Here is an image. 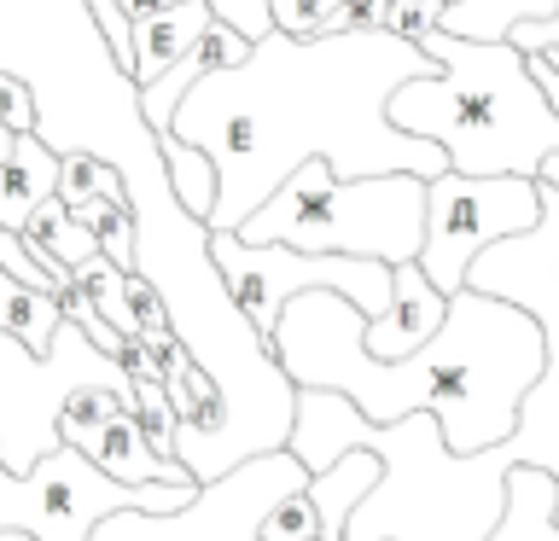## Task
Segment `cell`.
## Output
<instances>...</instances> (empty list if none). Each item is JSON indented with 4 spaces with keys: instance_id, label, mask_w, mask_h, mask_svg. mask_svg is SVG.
I'll return each instance as SVG.
<instances>
[{
    "instance_id": "cell-4",
    "label": "cell",
    "mask_w": 559,
    "mask_h": 541,
    "mask_svg": "<svg viewBox=\"0 0 559 541\" xmlns=\"http://www.w3.org/2000/svg\"><path fill=\"white\" fill-rule=\"evenodd\" d=\"M414 47L437 76H414L384 99L391 129L431 140L454 175H519L536 181L542 157L559 152V117L531 76V59L507 41L419 29Z\"/></svg>"
},
{
    "instance_id": "cell-2",
    "label": "cell",
    "mask_w": 559,
    "mask_h": 541,
    "mask_svg": "<svg viewBox=\"0 0 559 541\" xmlns=\"http://www.w3.org/2000/svg\"><path fill=\"white\" fill-rule=\"evenodd\" d=\"M361 314L332 291H304L274 321V361L292 390H332L367 425L431 413L454 454H478L513 436L519 396L542 373V332L524 309L484 291H454L443 326L414 356L373 361Z\"/></svg>"
},
{
    "instance_id": "cell-1",
    "label": "cell",
    "mask_w": 559,
    "mask_h": 541,
    "mask_svg": "<svg viewBox=\"0 0 559 541\" xmlns=\"http://www.w3.org/2000/svg\"><path fill=\"white\" fill-rule=\"evenodd\" d=\"M414 76H437V64L414 41L373 24L321 41L269 29L234 70H210L169 117V140L199 146L216 169V204L204 227L239 233L251 209H262V199L309 157H321L338 181H437L449 157L384 117V99Z\"/></svg>"
},
{
    "instance_id": "cell-3",
    "label": "cell",
    "mask_w": 559,
    "mask_h": 541,
    "mask_svg": "<svg viewBox=\"0 0 559 541\" xmlns=\"http://www.w3.org/2000/svg\"><path fill=\"white\" fill-rule=\"evenodd\" d=\"M367 448L379 478L344 513L338 541H484L507 506V443L454 454L431 413H408L396 425H367L344 396L297 390L286 454L309 471H326L338 454Z\"/></svg>"
},
{
    "instance_id": "cell-10",
    "label": "cell",
    "mask_w": 559,
    "mask_h": 541,
    "mask_svg": "<svg viewBox=\"0 0 559 541\" xmlns=\"http://www.w3.org/2000/svg\"><path fill=\"white\" fill-rule=\"evenodd\" d=\"M309 489V471L292 460L286 448L239 460L234 471L199 483L187 506L175 513H111L94 524L87 541H269V524L292 495Z\"/></svg>"
},
{
    "instance_id": "cell-19",
    "label": "cell",
    "mask_w": 559,
    "mask_h": 541,
    "mask_svg": "<svg viewBox=\"0 0 559 541\" xmlns=\"http://www.w3.org/2000/svg\"><path fill=\"white\" fill-rule=\"evenodd\" d=\"M157 140V157H164V175H169V192L181 199L187 216H210V204H216V169H210V157L199 146H187V140H169V134H152Z\"/></svg>"
},
{
    "instance_id": "cell-17",
    "label": "cell",
    "mask_w": 559,
    "mask_h": 541,
    "mask_svg": "<svg viewBox=\"0 0 559 541\" xmlns=\"http://www.w3.org/2000/svg\"><path fill=\"white\" fill-rule=\"evenodd\" d=\"M59 297L41 291V286H24L0 268V338L24 344L29 356H47L52 349V332H59Z\"/></svg>"
},
{
    "instance_id": "cell-18",
    "label": "cell",
    "mask_w": 559,
    "mask_h": 541,
    "mask_svg": "<svg viewBox=\"0 0 559 541\" xmlns=\"http://www.w3.org/2000/svg\"><path fill=\"white\" fill-rule=\"evenodd\" d=\"M554 0H449L437 29L466 35V41H507V29L524 17H548Z\"/></svg>"
},
{
    "instance_id": "cell-24",
    "label": "cell",
    "mask_w": 559,
    "mask_h": 541,
    "mask_svg": "<svg viewBox=\"0 0 559 541\" xmlns=\"http://www.w3.org/2000/svg\"><path fill=\"white\" fill-rule=\"evenodd\" d=\"M536 181H542V187H559V152H554V157H542Z\"/></svg>"
},
{
    "instance_id": "cell-20",
    "label": "cell",
    "mask_w": 559,
    "mask_h": 541,
    "mask_svg": "<svg viewBox=\"0 0 559 541\" xmlns=\"http://www.w3.org/2000/svg\"><path fill=\"white\" fill-rule=\"evenodd\" d=\"M269 17L292 41H321V35L356 29V0H269Z\"/></svg>"
},
{
    "instance_id": "cell-26",
    "label": "cell",
    "mask_w": 559,
    "mask_h": 541,
    "mask_svg": "<svg viewBox=\"0 0 559 541\" xmlns=\"http://www.w3.org/2000/svg\"><path fill=\"white\" fill-rule=\"evenodd\" d=\"M542 59H548V52H542ZM548 64H554V70H559V59H548Z\"/></svg>"
},
{
    "instance_id": "cell-8",
    "label": "cell",
    "mask_w": 559,
    "mask_h": 541,
    "mask_svg": "<svg viewBox=\"0 0 559 541\" xmlns=\"http://www.w3.org/2000/svg\"><path fill=\"white\" fill-rule=\"evenodd\" d=\"M199 483H111L70 443L47 448L24 478L0 471V530H24L29 541H87L111 513H175Z\"/></svg>"
},
{
    "instance_id": "cell-22",
    "label": "cell",
    "mask_w": 559,
    "mask_h": 541,
    "mask_svg": "<svg viewBox=\"0 0 559 541\" xmlns=\"http://www.w3.org/2000/svg\"><path fill=\"white\" fill-rule=\"evenodd\" d=\"M87 12H94V29H99V41L111 47V59L122 64V52H129V24H122L117 0H87Z\"/></svg>"
},
{
    "instance_id": "cell-11",
    "label": "cell",
    "mask_w": 559,
    "mask_h": 541,
    "mask_svg": "<svg viewBox=\"0 0 559 541\" xmlns=\"http://www.w3.org/2000/svg\"><path fill=\"white\" fill-rule=\"evenodd\" d=\"M542 216L536 181L519 175H454L443 169L426 181V233H419L414 268L426 274L437 297H454L466 286L472 256L489 251L496 239L531 233Z\"/></svg>"
},
{
    "instance_id": "cell-15",
    "label": "cell",
    "mask_w": 559,
    "mask_h": 541,
    "mask_svg": "<svg viewBox=\"0 0 559 541\" xmlns=\"http://www.w3.org/2000/svg\"><path fill=\"white\" fill-rule=\"evenodd\" d=\"M210 24H216V17H210L204 0H187V7H169V12H152V17H129V52H122L117 70L134 87H146L152 76H164Z\"/></svg>"
},
{
    "instance_id": "cell-25",
    "label": "cell",
    "mask_w": 559,
    "mask_h": 541,
    "mask_svg": "<svg viewBox=\"0 0 559 541\" xmlns=\"http://www.w3.org/2000/svg\"><path fill=\"white\" fill-rule=\"evenodd\" d=\"M0 541H29L24 530H0Z\"/></svg>"
},
{
    "instance_id": "cell-12",
    "label": "cell",
    "mask_w": 559,
    "mask_h": 541,
    "mask_svg": "<svg viewBox=\"0 0 559 541\" xmlns=\"http://www.w3.org/2000/svg\"><path fill=\"white\" fill-rule=\"evenodd\" d=\"M134 396H117V390H70L64 408H59V443H70L94 471H105L111 483H192L181 460H164L152 454L146 431L134 425L129 413Z\"/></svg>"
},
{
    "instance_id": "cell-16",
    "label": "cell",
    "mask_w": 559,
    "mask_h": 541,
    "mask_svg": "<svg viewBox=\"0 0 559 541\" xmlns=\"http://www.w3.org/2000/svg\"><path fill=\"white\" fill-rule=\"evenodd\" d=\"M484 541H559V489L548 471L536 466L507 471V506Z\"/></svg>"
},
{
    "instance_id": "cell-21",
    "label": "cell",
    "mask_w": 559,
    "mask_h": 541,
    "mask_svg": "<svg viewBox=\"0 0 559 541\" xmlns=\"http://www.w3.org/2000/svg\"><path fill=\"white\" fill-rule=\"evenodd\" d=\"M0 122L12 134H41V105L17 76H0Z\"/></svg>"
},
{
    "instance_id": "cell-14",
    "label": "cell",
    "mask_w": 559,
    "mask_h": 541,
    "mask_svg": "<svg viewBox=\"0 0 559 541\" xmlns=\"http://www.w3.org/2000/svg\"><path fill=\"white\" fill-rule=\"evenodd\" d=\"M245 52H251V41L245 35H234L227 24H210L199 41H192L181 59H175L164 76H152L146 87H140V122H146L152 134H169V117H175V105H181L192 87H199L210 70H234Z\"/></svg>"
},
{
    "instance_id": "cell-7",
    "label": "cell",
    "mask_w": 559,
    "mask_h": 541,
    "mask_svg": "<svg viewBox=\"0 0 559 541\" xmlns=\"http://www.w3.org/2000/svg\"><path fill=\"white\" fill-rule=\"evenodd\" d=\"M70 390H117L129 396L134 378L111 356L87 344L82 326L59 321L47 356H29L24 344L0 338V471L24 478L47 448H59V408Z\"/></svg>"
},
{
    "instance_id": "cell-6",
    "label": "cell",
    "mask_w": 559,
    "mask_h": 541,
    "mask_svg": "<svg viewBox=\"0 0 559 541\" xmlns=\"http://www.w3.org/2000/svg\"><path fill=\"white\" fill-rule=\"evenodd\" d=\"M536 199H542L536 227L513 239H496L489 251L472 256L466 291H484V297H501V303L524 309L542 332V373L519 396L507 454H513V466L548 471L559 489V187L536 181Z\"/></svg>"
},
{
    "instance_id": "cell-5",
    "label": "cell",
    "mask_w": 559,
    "mask_h": 541,
    "mask_svg": "<svg viewBox=\"0 0 559 541\" xmlns=\"http://www.w3.org/2000/svg\"><path fill=\"white\" fill-rule=\"evenodd\" d=\"M426 233V181L419 175H367L338 181L321 157L297 164L262 209L234 239L245 244H286L304 256H367V262H414Z\"/></svg>"
},
{
    "instance_id": "cell-13",
    "label": "cell",
    "mask_w": 559,
    "mask_h": 541,
    "mask_svg": "<svg viewBox=\"0 0 559 541\" xmlns=\"http://www.w3.org/2000/svg\"><path fill=\"white\" fill-rule=\"evenodd\" d=\"M443 309H449V297H437L414 262H396V268H391V309H384L379 321L361 326L367 356H373V361L414 356V349L426 344L437 326H443Z\"/></svg>"
},
{
    "instance_id": "cell-9",
    "label": "cell",
    "mask_w": 559,
    "mask_h": 541,
    "mask_svg": "<svg viewBox=\"0 0 559 541\" xmlns=\"http://www.w3.org/2000/svg\"><path fill=\"white\" fill-rule=\"evenodd\" d=\"M210 262L222 268L227 297L257 326L262 344L274 338L280 309L304 291L344 297L361 321H379L391 309V268L367 256H304V251H286V244H245L234 233H210Z\"/></svg>"
},
{
    "instance_id": "cell-23",
    "label": "cell",
    "mask_w": 559,
    "mask_h": 541,
    "mask_svg": "<svg viewBox=\"0 0 559 541\" xmlns=\"http://www.w3.org/2000/svg\"><path fill=\"white\" fill-rule=\"evenodd\" d=\"M169 7H187V0H117L122 24H129V17H152V12H169Z\"/></svg>"
}]
</instances>
